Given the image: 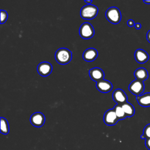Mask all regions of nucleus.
<instances>
[{"mask_svg":"<svg viewBox=\"0 0 150 150\" xmlns=\"http://www.w3.org/2000/svg\"><path fill=\"white\" fill-rule=\"evenodd\" d=\"M143 2L146 4H150V1H143Z\"/></svg>","mask_w":150,"mask_h":150,"instance_id":"26","label":"nucleus"},{"mask_svg":"<svg viewBox=\"0 0 150 150\" xmlns=\"http://www.w3.org/2000/svg\"><path fill=\"white\" fill-rule=\"evenodd\" d=\"M115 111V112L116 114V115L117 117H118V120H124L127 117V115H125L122 107H121V105L120 104H116L114 108H113Z\"/></svg>","mask_w":150,"mask_h":150,"instance_id":"17","label":"nucleus"},{"mask_svg":"<svg viewBox=\"0 0 150 150\" xmlns=\"http://www.w3.org/2000/svg\"><path fill=\"white\" fill-rule=\"evenodd\" d=\"M84 2H86V3H87V5H90L91 4V3L92 2V1H84Z\"/></svg>","mask_w":150,"mask_h":150,"instance_id":"25","label":"nucleus"},{"mask_svg":"<svg viewBox=\"0 0 150 150\" xmlns=\"http://www.w3.org/2000/svg\"><path fill=\"white\" fill-rule=\"evenodd\" d=\"M121 107L127 117H130L134 115L135 113V108L131 103L126 102L121 104Z\"/></svg>","mask_w":150,"mask_h":150,"instance_id":"16","label":"nucleus"},{"mask_svg":"<svg viewBox=\"0 0 150 150\" xmlns=\"http://www.w3.org/2000/svg\"><path fill=\"white\" fill-rule=\"evenodd\" d=\"M112 98L118 104H122L127 102V96L125 93L120 88L116 89L112 93Z\"/></svg>","mask_w":150,"mask_h":150,"instance_id":"8","label":"nucleus"},{"mask_svg":"<svg viewBox=\"0 0 150 150\" xmlns=\"http://www.w3.org/2000/svg\"><path fill=\"white\" fill-rule=\"evenodd\" d=\"M96 87L98 91L102 93H108L110 91L112 88V83L105 80H102L97 82Z\"/></svg>","mask_w":150,"mask_h":150,"instance_id":"11","label":"nucleus"},{"mask_svg":"<svg viewBox=\"0 0 150 150\" xmlns=\"http://www.w3.org/2000/svg\"><path fill=\"white\" fill-rule=\"evenodd\" d=\"M134 57L138 63H144L148 61L149 59V54L144 50L138 49L135 50Z\"/></svg>","mask_w":150,"mask_h":150,"instance_id":"12","label":"nucleus"},{"mask_svg":"<svg viewBox=\"0 0 150 150\" xmlns=\"http://www.w3.org/2000/svg\"><path fill=\"white\" fill-rule=\"evenodd\" d=\"M79 34L82 38L88 39L94 35V30L90 23L84 22L81 25L79 29Z\"/></svg>","mask_w":150,"mask_h":150,"instance_id":"4","label":"nucleus"},{"mask_svg":"<svg viewBox=\"0 0 150 150\" xmlns=\"http://www.w3.org/2000/svg\"><path fill=\"white\" fill-rule=\"evenodd\" d=\"M134 76L136 80L143 81L146 80L148 77V71L143 67L137 69L134 72Z\"/></svg>","mask_w":150,"mask_h":150,"instance_id":"15","label":"nucleus"},{"mask_svg":"<svg viewBox=\"0 0 150 150\" xmlns=\"http://www.w3.org/2000/svg\"><path fill=\"white\" fill-rule=\"evenodd\" d=\"M145 146L147 149L150 150V138H147L145 139Z\"/></svg>","mask_w":150,"mask_h":150,"instance_id":"22","label":"nucleus"},{"mask_svg":"<svg viewBox=\"0 0 150 150\" xmlns=\"http://www.w3.org/2000/svg\"><path fill=\"white\" fill-rule=\"evenodd\" d=\"M98 56V52L94 48H88L86 49L83 54V58L87 62L94 61Z\"/></svg>","mask_w":150,"mask_h":150,"instance_id":"13","label":"nucleus"},{"mask_svg":"<svg viewBox=\"0 0 150 150\" xmlns=\"http://www.w3.org/2000/svg\"><path fill=\"white\" fill-rule=\"evenodd\" d=\"M8 18V14L4 10H1V23L3 24L5 22Z\"/></svg>","mask_w":150,"mask_h":150,"instance_id":"20","label":"nucleus"},{"mask_svg":"<svg viewBox=\"0 0 150 150\" xmlns=\"http://www.w3.org/2000/svg\"><path fill=\"white\" fill-rule=\"evenodd\" d=\"M146 39L150 43V30L146 33Z\"/></svg>","mask_w":150,"mask_h":150,"instance_id":"24","label":"nucleus"},{"mask_svg":"<svg viewBox=\"0 0 150 150\" xmlns=\"http://www.w3.org/2000/svg\"><path fill=\"white\" fill-rule=\"evenodd\" d=\"M141 138L142 139L150 138V124L145 127L143 131V134L141 135Z\"/></svg>","mask_w":150,"mask_h":150,"instance_id":"19","label":"nucleus"},{"mask_svg":"<svg viewBox=\"0 0 150 150\" xmlns=\"http://www.w3.org/2000/svg\"><path fill=\"white\" fill-rule=\"evenodd\" d=\"M52 64L47 62H43L39 63L37 67V70L39 74L42 76H49L52 71Z\"/></svg>","mask_w":150,"mask_h":150,"instance_id":"9","label":"nucleus"},{"mask_svg":"<svg viewBox=\"0 0 150 150\" xmlns=\"http://www.w3.org/2000/svg\"><path fill=\"white\" fill-rule=\"evenodd\" d=\"M30 121L33 126L36 127H40L43 125L45 123V117L42 112H36L31 115Z\"/></svg>","mask_w":150,"mask_h":150,"instance_id":"7","label":"nucleus"},{"mask_svg":"<svg viewBox=\"0 0 150 150\" xmlns=\"http://www.w3.org/2000/svg\"><path fill=\"white\" fill-rule=\"evenodd\" d=\"M137 100L138 104L142 107L150 106V93H146L139 96H137Z\"/></svg>","mask_w":150,"mask_h":150,"instance_id":"14","label":"nucleus"},{"mask_svg":"<svg viewBox=\"0 0 150 150\" xmlns=\"http://www.w3.org/2000/svg\"><path fill=\"white\" fill-rule=\"evenodd\" d=\"M56 61L61 64L69 63L72 58V53L70 50L66 48H60L55 53Z\"/></svg>","mask_w":150,"mask_h":150,"instance_id":"1","label":"nucleus"},{"mask_svg":"<svg viewBox=\"0 0 150 150\" xmlns=\"http://www.w3.org/2000/svg\"><path fill=\"white\" fill-rule=\"evenodd\" d=\"M118 120L114 109H110L104 113V121L106 125H114L117 124Z\"/></svg>","mask_w":150,"mask_h":150,"instance_id":"6","label":"nucleus"},{"mask_svg":"<svg viewBox=\"0 0 150 150\" xmlns=\"http://www.w3.org/2000/svg\"><path fill=\"white\" fill-rule=\"evenodd\" d=\"M9 131V128L7 120L4 117H1V132L4 135H6Z\"/></svg>","mask_w":150,"mask_h":150,"instance_id":"18","label":"nucleus"},{"mask_svg":"<svg viewBox=\"0 0 150 150\" xmlns=\"http://www.w3.org/2000/svg\"><path fill=\"white\" fill-rule=\"evenodd\" d=\"M135 27L137 29H139L141 28V25L139 23H137L135 24Z\"/></svg>","mask_w":150,"mask_h":150,"instance_id":"23","label":"nucleus"},{"mask_svg":"<svg viewBox=\"0 0 150 150\" xmlns=\"http://www.w3.org/2000/svg\"><path fill=\"white\" fill-rule=\"evenodd\" d=\"M144 88L145 86L144 82L138 80L132 81L128 87L129 91L137 96L141 95V94L144 91Z\"/></svg>","mask_w":150,"mask_h":150,"instance_id":"5","label":"nucleus"},{"mask_svg":"<svg viewBox=\"0 0 150 150\" xmlns=\"http://www.w3.org/2000/svg\"><path fill=\"white\" fill-rule=\"evenodd\" d=\"M107 19L113 24L118 23L121 19V14L119 9L117 7L112 6L108 8L105 12Z\"/></svg>","mask_w":150,"mask_h":150,"instance_id":"3","label":"nucleus"},{"mask_svg":"<svg viewBox=\"0 0 150 150\" xmlns=\"http://www.w3.org/2000/svg\"><path fill=\"white\" fill-rule=\"evenodd\" d=\"M89 76L91 80L98 82L104 80V73L102 69L98 67H94L89 70Z\"/></svg>","mask_w":150,"mask_h":150,"instance_id":"10","label":"nucleus"},{"mask_svg":"<svg viewBox=\"0 0 150 150\" xmlns=\"http://www.w3.org/2000/svg\"><path fill=\"white\" fill-rule=\"evenodd\" d=\"M135 22L132 19H129L128 21H127V25L128 26H129V27H132L134 26H135Z\"/></svg>","mask_w":150,"mask_h":150,"instance_id":"21","label":"nucleus"},{"mask_svg":"<svg viewBox=\"0 0 150 150\" xmlns=\"http://www.w3.org/2000/svg\"><path fill=\"white\" fill-rule=\"evenodd\" d=\"M98 8L94 5H86L82 7L80 11L81 17L84 19L91 20L94 19L97 13H98Z\"/></svg>","mask_w":150,"mask_h":150,"instance_id":"2","label":"nucleus"}]
</instances>
